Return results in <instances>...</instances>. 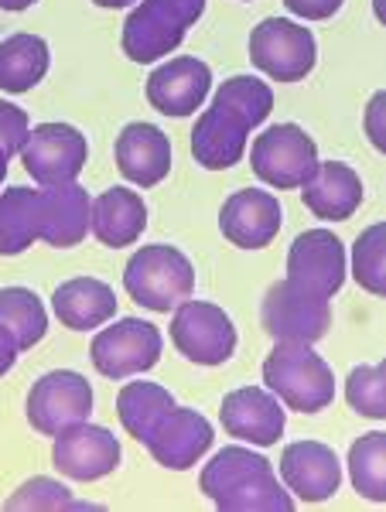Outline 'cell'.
Here are the masks:
<instances>
[{
    "label": "cell",
    "mask_w": 386,
    "mask_h": 512,
    "mask_svg": "<svg viewBox=\"0 0 386 512\" xmlns=\"http://www.w3.org/2000/svg\"><path fill=\"white\" fill-rule=\"evenodd\" d=\"M52 52L41 35H11L0 41V89L4 93H31L41 79L48 76Z\"/></svg>",
    "instance_id": "25"
},
{
    "label": "cell",
    "mask_w": 386,
    "mask_h": 512,
    "mask_svg": "<svg viewBox=\"0 0 386 512\" xmlns=\"http://www.w3.org/2000/svg\"><path fill=\"white\" fill-rule=\"evenodd\" d=\"M185 24L178 18H171L161 4L154 0H141L134 11L123 21V55L130 62H158L164 55H171L178 45L185 41Z\"/></svg>",
    "instance_id": "21"
},
{
    "label": "cell",
    "mask_w": 386,
    "mask_h": 512,
    "mask_svg": "<svg viewBox=\"0 0 386 512\" xmlns=\"http://www.w3.org/2000/svg\"><path fill=\"white\" fill-rule=\"evenodd\" d=\"M301 198L318 219L346 222L363 205V178L346 161H318L311 178L301 185Z\"/></svg>",
    "instance_id": "19"
},
{
    "label": "cell",
    "mask_w": 386,
    "mask_h": 512,
    "mask_svg": "<svg viewBox=\"0 0 386 512\" xmlns=\"http://www.w3.org/2000/svg\"><path fill=\"white\" fill-rule=\"evenodd\" d=\"M89 209H93V198L76 181L41 188V239L55 250L79 246L89 233Z\"/></svg>",
    "instance_id": "23"
},
{
    "label": "cell",
    "mask_w": 386,
    "mask_h": 512,
    "mask_svg": "<svg viewBox=\"0 0 386 512\" xmlns=\"http://www.w3.org/2000/svg\"><path fill=\"white\" fill-rule=\"evenodd\" d=\"M89 161V144L72 123H38L21 147V164L41 188L72 185Z\"/></svg>",
    "instance_id": "8"
},
{
    "label": "cell",
    "mask_w": 386,
    "mask_h": 512,
    "mask_svg": "<svg viewBox=\"0 0 386 512\" xmlns=\"http://www.w3.org/2000/svg\"><path fill=\"white\" fill-rule=\"evenodd\" d=\"M212 89V69L195 55H178L151 72L147 79V99L164 117H192L195 110H202V103L209 99Z\"/></svg>",
    "instance_id": "15"
},
{
    "label": "cell",
    "mask_w": 386,
    "mask_h": 512,
    "mask_svg": "<svg viewBox=\"0 0 386 512\" xmlns=\"http://www.w3.org/2000/svg\"><path fill=\"white\" fill-rule=\"evenodd\" d=\"M349 478L369 502H386V434L369 431L349 448Z\"/></svg>",
    "instance_id": "30"
},
{
    "label": "cell",
    "mask_w": 386,
    "mask_h": 512,
    "mask_svg": "<svg viewBox=\"0 0 386 512\" xmlns=\"http://www.w3.org/2000/svg\"><path fill=\"white\" fill-rule=\"evenodd\" d=\"M219 420H223V431L236 441L250 444V448H270L284 437L287 410L264 386H240L223 396Z\"/></svg>",
    "instance_id": "11"
},
{
    "label": "cell",
    "mask_w": 386,
    "mask_h": 512,
    "mask_svg": "<svg viewBox=\"0 0 386 512\" xmlns=\"http://www.w3.org/2000/svg\"><path fill=\"white\" fill-rule=\"evenodd\" d=\"M38 0H0V11H28Z\"/></svg>",
    "instance_id": "39"
},
{
    "label": "cell",
    "mask_w": 386,
    "mask_h": 512,
    "mask_svg": "<svg viewBox=\"0 0 386 512\" xmlns=\"http://www.w3.org/2000/svg\"><path fill=\"white\" fill-rule=\"evenodd\" d=\"M52 461L65 478L76 482H96L120 468V441L100 424H76L55 434Z\"/></svg>",
    "instance_id": "14"
},
{
    "label": "cell",
    "mask_w": 386,
    "mask_h": 512,
    "mask_svg": "<svg viewBox=\"0 0 386 512\" xmlns=\"http://www.w3.org/2000/svg\"><path fill=\"white\" fill-rule=\"evenodd\" d=\"M281 482L301 502H325L339 492L342 465L322 441H294L281 451Z\"/></svg>",
    "instance_id": "17"
},
{
    "label": "cell",
    "mask_w": 386,
    "mask_h": 512,
    "mask_svg": "<svg viewBox=\"0 0 386 512\" xmlns=\"http://www.w3.org/2000/svg\"><path fill=\"white\" fill-rule=\"evenodd\" d=\"M147 451L158 461L161 468H171V472H188L205 458V451L212 448V424L205 420L199 410L192 407H171L154 431L147 434Z\"/></svg>",
    "instance_id": "13"
},
{
    "label": "cell",
    "mask_w": 386,
    "mask_h": 512,
    "mask_svg": "<svg viewBox=\"0 0 386 512\" xmlns=\"http://www.w3.org/2000/svg\"><path fill=\"white\" fill-rule=\"evenodd\" d=\"M117 168L137 188H154L171 171V140L154 123H127L117 137Z\"/></svg>",
    "instance_id": "18"
},
{
    "label": "cell",
    "mask_w": 386,
    "mask_h": 512,
    "mask_svg": "<svg viewBox=\"0 0 386 512\" xmlns=\"http://www.w3.org/2000/svg\"><path fill=\"white\" fill-rule=\"evenodd\" d=\"M199 485L205 499L223 512H291L294 495L277 482L274 465L264 454L229 444L202 468Z\"/></svg>",
    "instance_id": "1"
},
{
    "label": "cell",
    "mask_w": 386,
    "mask_h": 512,
    "mask_svg": "<svg viewBox=\"0 0 386 512\" xmlns=\"http://www.w3.org/2000/svg\"><path fill=\"white\" fill-rule=\"evenodd\" d=\"M117 294L96 277H72L55 287L52 311L69 332H93L117 318Z\"/></svg>",
    "instance_id": "22"
},
{
    "label": "cell",
    "mask_w": 386,
    "mask_h": 512,
    "mask_svg": "<svg viewBox=\"0 0 386 512\" xmlns=\"http://www.w3.org/2000/svg\"><path fill=\"white\" fill-rule=\"evenodd\" d=\"M4 506L7 509H96L89 502H76L69 489L62 482H52V478H31V482H24Z\"/></svg>",
    "instance_id": "33"
},
{
    "label": "cell",
    "mask_w": 386,
    "mask_h": 512,
    "mask_svg": "<svg viewBox=\"0 0 386 512\" xmlns=\"http://www.w3.org/2000/svg\"><path fill=\"white\" fill-rule=\"evenodd\" d=\"M171 342L195 366H223L236 352V325L219 304L192 301L178 304L171 315Z\"/></svg>",
    "instance_id": "7"
},
{
    "label": "cell",
    "mask_w": 386,
    "mask_h": 512,
    "mask_svg": "<svg viewBox=\"0 0 386 512\" xmlns=\"http://www.w3.org/2000/svg\"><path fill=\"white\" fill-rule=\"evenodd\" d=\"M18 345H14V338L4 332V328H0V376L4 373H11L14 369V362H18Z\"/></svg>",
    "instance_id": "38"
},
{
    "label": "cell",
    "mask_w": 386,
    "mask_h": 512,
    "mask_svg": "<svg viewBox=\"0 0 386 512\" xmlns=\"http://www.w3.org/2000/svg\"><path fill=\"white\" fill-rule=\"evenodd\" d=\"M352 277L366 294H386V226L373 222L352 246Z\"/></svg>",
    "instance_id": "31"
},
{
    "label": "cell",
    "mask_w": 386,
    "mask_h": 512,
    "mask_svg": "<svg viewBox=\"0 0 386 512\" xmlns=\"http://www.w3.org/2000/svg\"><path fill=\"white\" fill-rule=\"evenodd\" d=\"M93 414V386L76 369L45 373L28 393V420L38 434L55 437Z\"/></svg>",
    "instance_id": "9"
},
{
    "label": "cell",
    "mask_w": 386,
    "mask_h": 512,
    "mask_svg": "<svg viewBox=\"0 0 386 512\" xmlns=\"http://www.w3.org/2000/svg\"><path fill=\"white\" fill-rule=\"evenodd\" d=\"M284 222V209L277 195L264 188H243L233 192L219 209V229L240 250H264L277 239Z\"/></svg>",
    "instance_id": "16"
},
{
    "label": "cell",
    "mask_w": 386,
    "mask_h": 512,
    "mask_svg": "<svg viewBox=\"0 0 386 512\" xmlns=\"http://www.w3.org/2000/svg\"><path fill=\"white\" fill-rule=\"evenodd\" d=\"M7 161H11V158H7V154L0 151V185H4V178H7Z\"/></svg>",
    "instance_id": "41"
},
{
    "label": "cell",
    "mask_w": 386,
    "mask_h": 512,
    "mask_svg": "<svg viewBox=\"0 0 386 512\" xmlns=\"http://www.w3.org/2000/svg\"><path fill=\"white\" fill-rule=\"evenodd\" d=\"M154 4H161L164 11H168L171 18L182 21L185 28H192V24L205 14V0H154Z\"/></svg>",
    "instance_id": "37"
},
{
    "label": "cell",
    "mask_w": 386,
    "mask_h": 512,
    "mask_svg": "<svg viewBox=\"0 0 386 512\" xmlns=\"http://www.w3.org/2000/svg\"><path fill=\"white\" fill-rule=\"evenodd\" d=\"M31 134V123H28V113L21 110V106L7 103V99H0V151L7 154V158H14V154H21L24 140Z\"/></svg>",
    "instance_id": "34"
},
{
    "label": "cell",
    "mask_w": 386,
    "mask_h": 512,
    "mask_svg": "<svg viewBox=\"0 0 386 512\" xmlns=\"http://www.w3.org/2000/svg\"><path fill=\"white\" fill-rule=\"evenodd\" d=\"M260 321H264V332L274 338V342L315 345L318 338H325L328 328H332V301H328L325 294L284 277L264 294Z\"/></svg>",
    "instance_id": "4"
},
{
    "label": "cell",
    "mask_w": 386,
    "mask_h": 512,
    "mask_svg": "<svg viewBox=\"0 0 386 512\" xmlns=\"http://www.w3.org/2000/svg\"><path fill=\"white\" fill-rule=\"evenodd\" d=\"M250 62L274 82H301L318 62L315 35L291 18H264L250 31Z\"/></svg>",
    "instance_id": "6"
},
{
    "label": "cell",
    "mask_w": 386,
    "mask_h": 512,
    "mask_svg": "<svg viewBox=\"0 0 386 512\" xmlns=\"http://www.w3.org/2000/svg\"><path fill=\"white\" fill-rule=\"evenodd\" d=\"M349 274L346 243L332 229H308L287 250V280L332 297L342 291Z\"/></svg>",
    "instance_id": "12"
},
{
    "label": "cell",
    "mask_w": 386,
    "mask_h": 512,
    "mask_svg": "<svg viewBox=\"0 0 386 512\" xmlns=\"http://www.w3.org/2000/svg\"><path fill=\"white\" fill-rule=\"evenodd\" d=\"M123 287L141 308L168 315L195 294V267L178 246L151 243L127 260Z\"/></svg>",
    "instance_id": "3"
},
{
    "label": "cell",
    "mask_w": 386,
    "mask_h": 512,
    "mask_svg": "<svg viewBox=\"0 0 386 512\" xmlns=\"http://www.w3.org/2000/svg\"><path fill=\"white\" fill-rule=\"evenodd\" d=\"M383 113H386V93H376L366 106V134L373 140L376 151H386V127H383Z\"/></svg>",
    "instance_id": "36"
},
{
    "label": "cell",
    "mask_w": 386,
    "mask_h": 512,
    "mask_svg": "<svg viewBox=\"0 0 386 512\" xmlns=\"http://www.w3.org/2000/svg\"><path fill=\"white\" fill-rule=\"evenodd\" d=\"M0 328L14 338L18 349H31L48 332L45 304L28 287H4L0 291Z\"/></svg>",
    "instance_id": "28"
},
{
    "label": "cell",
    "mask_w": 386,
    "mask_h": 512,
    "mask_svg": "<svg viewBox=\"0 0 386 512\" xmlns=\"http://www.w3.org/2000/svg\"><path fill=\"white\" fill-rule=\"evenodd\" d=\"M35 239H41V188H7L0 195V256H18Z\"/></svg>",
    "instance_id": "26"
},
{
    "label": "cell",
    "mask_w": 386,
    "mask_h": 512,
    "mask_svg": "<svg viewBox=\"0 0 386 512\" xmlns=\"http://www.w3.org/2000/svg\"><path fill=\"white\" fill-rule=\"evenodd\" d=\"M250 168L264 185L277 192L301 188L318 168V144L298 123H277L253 140L250 147Z\"/></svg>",
    "instance_id": "5"
},
{
    "label": "cell",
    "mask_w": 386,
    "mask_h": 512,
    "mask_svg": "<svg viewBox=\"0 0 386 512\" xmlns=\"http://www.w3.org/2000/svg\"><path fill=\"white\" fill-rule=\"evenodd\" d=\"M161 345L164 338L151 321L120 318L110 328L96 332L93 345H89V355H93V366L106 379H130L158 366Z\"/></svg>",
    "instance_id": "10"
},
{
    "label": "cell",
    "mask_w": 386,
    "mask_h": 512,
    "mask_svg": "<svg viewBox=\"0 0 386 512\" xmlns=\"http://www.w3.org/2000/svg\"><path fill=\"white\" fill-rule=\"evenodd\" d=\"M175 407V396L168 386L161 383H127L117 393V417L123 424V431L137 441H147V434L154 431V424Z\"/></svg>",
    "instance_id": "27"
},
{
    "label": "cell",
    "mask_w": 386,
    "mask_h": 512,
    "mask_svg": "<svg viewBox=\"0 0 386 512\" xmlns=\"http://www.w3.org/2000/svg\"><path fill=\"white\" fill-rule=\"evenodd\" d=\"M147 229V202L141 192L127 185H113L93 198L89 209V233L110 250L134 246Z\"/></svg>",
    "instance_id": "20"
},
{
    "label": "cell",
    "mask_w": 386,
    "mask_h": 512,
    "mask_svg": "<svg viewBox=\"0 0 386 512\" xmlns=\"http://www.w3.org/2000/svg\"><path fill=\"white\" fill-rule=\"evenodd\" d=\"M96 7H106V11H117V7H130L134 0H93Z\"/></svg>",
    "instance_id": "40"
},
{
    "label": "cell",
    "mask_w": 386,
    "mask_h": 512,
    "mask_svg": "<svg viewBox=\"0 0 386 512\" xmlns=\"http://www.w3.org/2000/svg\"><path fill=\"white\" fill-rule=\"evenodd\" d=\"M346 400L359 417L386 420V369L356 366L346 379Z\"/></svg>",
    "instance_id": "32"
},
{
    "label": "cell",
    "mask_w": 386,
    "mask_h": 512,
    "mask_svg": "<svg viewBox=\"0 0 386 512\" xmlns=\"http://www.w3.org/2000/svg\"><path fill=\"white\" fill-rule=\"evenodd\" d=\"M246 140H250V130H246L233 113L219 110V106H209V110H202V117L195 120L192 158L195 164H202L205 171H226L243 161Z\"/></svg>",
    "instance_id": "24"
},
{
    "label": "cell",
    "mask_w": 386,
    "mask_h": 512,
    "mask_svg": "<svg viewBox=\"0 0 386 512\" xmlns=\"http://www.w3.org/2000/svg\"><path fill=\"white\" fill-rule=\"evenodd\" d=\"M264 383L294 414H322L335 400L332 366L305 342H274L264 359Z\"/></svg>",
    "instance_id": "2"
},
{
    "label": "cell",
    "mask_w": 386,
    "mask_h": 512,
    "mask_svg": "<svg viewBox=\"0 0 386 512\" xmlns=\"http://www.w3.org/2000/svg\"><path fill=\"white\" fill-rule=\"evenodd\" d=\"M346 0H284V7L301 21H328L332 14H339V7Z\"/></svg>",
    "instance_id": "35"
},
{
    "label": "cell",
    "mask_w": 386,
    "mask_h": 512,
    "mask_svg": "<svg viewBox=\"0 0 386 512\" xmlns=\"http://www.w3.org/2000/svg\"><path fill=\"white\" fill-rule=\"evenodd\" d=\"M212 106L233 113L246 130H253L270 117V110H274V93H270L267 82L257 76H233L216 89Z\"/></svg>",
    "instance_id": "29"
}]
</instances>
